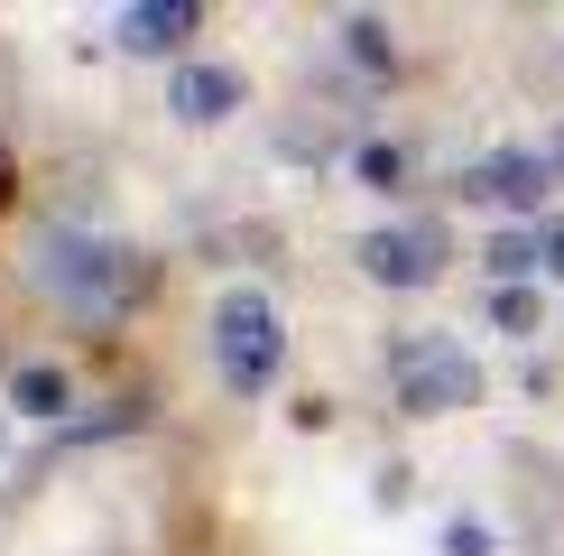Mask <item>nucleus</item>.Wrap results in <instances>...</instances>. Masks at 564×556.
<instances>
[{"label":"nucleus","mask_w":564,"mask_h":556,"mask_svg":"<svg viewBox=\"0 0 564 556\" xmlns=\"http://www.w3.org/2000/svg\"><path fill=\"white\" fill-rule=\"evenodd\" d=\"M214 362H223V381L241 389V399H260V389L278 381L288 334H278V307H269L260 288H231L223 307H214Z\"/></svg>","instance_id":"nucleus-1"},{"label":"nucleus","mask_w":564,"mask_h":556,"mask_svg":"<svg viewBox=\"0 0 564 556\" xmlns=\"http://www.w3.org/2000/svg\"><path fill=\"white\" fill-rule=\"evenodd\" d=\"M389 381H398V399H408L416 417H454V408L481 399V371H473V353H463L454 334H416V343H398Z\"/></svg>","instance_id":"nucleus-2"},{"label":"nucleus","mask_w":564,"mask_h":556,"mask_svg":"<svg viewBox=\"0 0 564 556\" xmlns=\"http://www.w3.org/2000/svg\"><path fill=\"white\" fill-rule=\"evenodd\" d=\"M37 278L46 288L65 297V307H84V316H111L130 297V250L121 242H84V232H56V242H46V260H37Z\"/></svg>","instance_id":"nucleus-3"},{"label":"nucleus","mask_w":564,"mask_h":556,"mask_svg":"<svg viewBox=\"0 0 564 556\" xmlns=\"http://www.w3.org/2000/svg\"><path fill=\"white\" fill-rule=\"evenodd\" d=\"M435 260H444V232L435 223H389V232L361 242V269L380 278V288H426Z\"/></svg>","instance_id":"nucleus-4"},{"label":"nucleus","mask_w":564,"mask_h":556,"mask_svg":"<svg viewBox=\"0 0 564 556\" xmlns=\"http://www.w3.org/2000/svg\"><path fill=\"white\" fill-rule=\"evenodd\" d=\"M546 177H555V158H536V149H500V158H481V168L463 177V195H481V204H509V214H536Z\"/></svg>","instance_id":"nucleus-5"},{"label":"nucleus","mask_w":564,"mask_h":556,"mask_svg":"<svg viewBox=\"0 0 564 556\" xmlns=\"http://www.w3.org/2000/svg\"><path fill=\"white\" fill-rule=\"evenodd\" d=\"M176 111H185V121H223V111H241V75H231V65H176Z\"/></svg>","instance_id":"nucleus-6"},{"label":"nucleus","mask_w":564,"mask_h":556,"mask_svg":"<svg viewBox=\"0 0 564 556\" xmlns=\"http://www.w3.org/2000/svg\"><path fill=\"white\" fill-rule=\"evenodd\" d=\"M185 29H195V0H167V10L149 0V10H130V19H121V46H139V56H167Z\"/></svg>","instance_id":"nucleus-7"},{"label":"nucleus","mask_w":564,"mask_h":556,"mask_svg":"<svg viewBox=\"0 0 564 556\" xmlns=\"http://www.w3.org/2000/svg\"><path fill=\"white\" fill-rule=\"evenodd\" d=\"M536 260H546V242H536V232H500V242H490V269H500L509 288H519V278H528Z\"/></svg>","instance_id":"nucleus-8"},{"label":"nucleus","mask_w":564,"mask_h":556,"mask_svg":"<svg viewBox=\"0 0 564 556\" xmlns=\"http://www.w3.org/2000/svg\"><path fill=\"white\" fill-rule=\"evenodd\" d=\"M19 399H29L37 417H56L65 408V381H56V371H19Z\"/></svg>","instance_id":"nucleus-9"},{"label":"nucleus","mask_w":564,"mask_h":556,"mask_svg":"<svg viewBox=\"0 0 564 556\" xmlns=\"http://www.w3.org/2000/svg\"><path fill=\"white\" fill-rule=\"evenodd\" d=\"M490 316H500L509 334H536V297L528 288H500V297H490Z\"/></svg>","instance_id":"nucleus-10"},{"label":"nucleus","mask_w":564,"mask_h":556,"mask_svg":"<svg viewBox=\"0 0 564 556\" xmlns=\"http://www.w3.org/2000/svg\"><path fill=\"white\" fill-rule=\"evenodd\" d=\"M351 56H361V65H389V38L370 29V19H351Z\"/></svg>","instance_id":"nucleus-11"},{"label":"nucleus","mask_w":564,"mask_h":556,"mask_svg":"<svg viewBox=\"0 0 564 556\" xmlns=\"http://www.w3.org/2000/svg\"><path fill=\"white\" fill-rule=\"evenodd\" d=\"M361 177L370 185H398V149H361Z\"/></svg>","instance_id":"nucleus-12"},{"label":"nucleus","mask_w":564,"mask_h":556,"mask_svg":"<svg viewBox=\"0 0 564 556\" xmlns=\"http://www.w3.org/2000/svg\"><path fill=\"white\" fill-rule=\"evenodd\" d=\"M546 269H555V278H564V232H546Z\"/></svg>","instance_id":"nucleus-13"}]
</instances>
